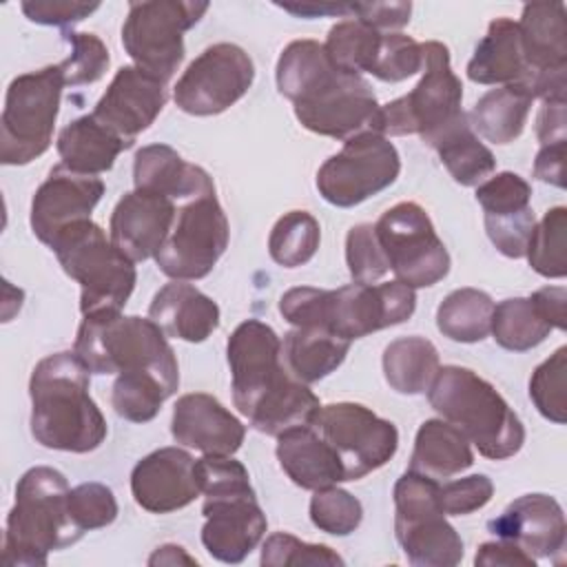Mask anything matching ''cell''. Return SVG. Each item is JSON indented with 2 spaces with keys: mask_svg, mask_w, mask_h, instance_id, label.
I'll use <instances>...</instances> for the list:
<instances>
[{
  "mask_svg": "<svg viewBox=\"0 0 567 567\" xmlns=\"http://www.w3.org/2000/svg\"><path fill=\"white\" fill-rule=\"evenodd\" d=\"M275 78L301 126L317 135L346 142L379 126L381 104L368 80L339 69L317 40L290 42L277 60Z\"/></svg>",
  "mask_w": 567,
  "mask_h": 567,
  "instance_id": "cell-1",
  "label": "cell"
},
{
  "mask_svg": "<svg viewBox=\"0 0 567 567\" xmlns=\"http://www.w3.org/2000/svg\"><path fill=\"white\" fill-rule=\"evenodd\" d=\"M226 357L233 403L255 430L279 436L290 427L312 425L321 403L308 383L295 379L281 363V341L268 323L259 319L239 323L228 337Z\"/></svg>",
  "mask_w": 567,
  "mask_h": 567,
  "instance_id": "cell-2",
  "label": "cell"
},
{
  "mask_svg": "<svg viewBox=\"0 0 567 567\" xmlns=\"http://www.w3.org/2000/svg\"><path fill=\"white\" fill-rule=\"evenodd\" d=\"M91 370L73 350L38 361L29 381L31 434L49 450L86 454L106 439V421L89 394Z\"/></svg>",
  "mask_w": 567,
  "mask_h": 567,
  "instance_id": "cell-3",
  "label": "cell"
},
{
  "mask_svg": "<svg viewBox=\"0 0 567 567\" xmlns=\"http://www.w3.org/2000/svg\"><path fill=\"white\" fill-rule=\"evenodd\" d=\"M414 308V288L396 279L388 284H348L337 290L297 286L279 299V312L295 328H326L348 341L403 323Z\"/></svg>",
  "mask_w": 567,
  "mask_h": 567,
  "instance_id": "cell-4",
  "label": "cell"
},
{
  "mask_svg": "<svg viewBox=\"0 0 567 567\" xmlns=\"http://www.w3.org/2000/svg\"><path fill=\"white\" fill-rule=\"evenodd\" d=\"M69 483L62 472L35 465L16 485V503L7 516L2 563L11 567H44L49 551L78 543L69 507Z\"/></svg>",
  "mask_w": 567,
  "mask_h": 567,
  "instance_id": "cell-5",
  "label": "cell"
},
{
  "mask_svg": "<svg viewBox=\"0 0 567 567\" xmlns=\"http://www.w3.org/2000/svg\"><path fill=\"white\" fill-rule=\"evenodd\" d=\"M197 478L204 494L202 543L221 563H241L266 534L248 470L233 456L206 454L197 458Z\"/></svg>",
  "mask_w": 567,
  "mask_h": 567,
  "instance_id": "cell-6",
  "label": "cell"
},
{
  "mask_svg": "<svg viewBox=\"0 0 567 567\" xmlns=\"http://www.w3.org/2000/svg\"><path fill=\"white\" fill-rule=\"evenodd\" d=\"M427 401L492 461L514 456L525 443L520 419L496 388L470 368H439L427 388Z\"/></svg>",
  "mask_w": 567,
  "mask_h": 567,
  "instance_id": "cell-7",
  "label": "cell"
},
{
  "mask_svg": "<svg viewBox=\"0 0 567 567\" xmlns=\"http://www.w3.org/2000/svg\"><path fill=\"white\" fill-rule=\"evenodd\" d=\"M73 352L91 374L151 372L173 392L179 388L175 352L153 319L122 312L86 315L78 328Z\"/></svg>",
  "mask_w": 567,
  "mask_h": 567,
  "instance_id": "cell-8",
  "label": "cell"
},
{
  "mask_svg": "<svg viewBox=\"0 0 567 567\" xmlns=\"http://www.w3.org/2000/svg\"><path fill=\"white\" fill-rule=\"evenodd\" d=\"M49 248L55 252L64 272L80 284L82 317L122 312L135 288V261L95 221L82 219L69 226Z\"/></svg>",
  "mask_w": 567,
  "mask_h": 567,
  "instance_id": "cell-9",
  "label": "cell"
},
{
  "mask_svg": "<svg viewBox=\"0 0 567 567\" xmlns=\"http://www.w3.org/2000/svg\"><path fill=\"white\" fill-rule=\"evenodd\" d=\"M66 86L58 64L11 80L0 117V162L24 166L47 153Z\"/></svg>",
  "mask_w": 567,
  "mask_h": 567,
  "instance_id": "cell-10",
  "label": "cell"
},
{
  "mask_svg": "<svg viewBox=\"0 0 567 567\" xmlns=\"http://www.w3.org/2000/svg\"><path fill=\"white\" fill-rule=\"evenodd\" d=\"M421 51L423 75L416 86L379 109L377 131L385 137L416 133L427 142L465 113L461 109L463 84L452 71L450 49L443 42L430 40L421 44Z\"/></svg>",
  "mask_w": 567,
  "mask_h": 567,
  "instance_id": "cell-11",
  "label": "cell"
},
{
  "mask_svg": "<svg viewBox=\"0 0 567 567\" xmlns=\"http://www.w3.org/2000/svg\"><path fill=\"white\" fill-rule=\"evenodd\" d=\"M439 485L412 470L394 483V536L416 567H454L463 558V540L445 520Z\"/></svg>",
  "mask_w": 567,
  "mask_h": 567,
  "instance_id": "cell-12",
  "label": "cell"
},
{
  "mask_svg": "<svg viewBox=\"0 0 567 567\" xmlns=\"http://www.w3.org/2000/svg\"><path fill=\"white\" fill-rule=\"evenodd\" d=\"M208 11V2H131L122 24V44L135 66L168 82L184 60V33Z\"/></svg>",
  "mask_w": 567,
  "mask_h": 567,
  "instance_id": "cell-13",
  "label": "cell"
},
{
  "mask_svg": "<svg viewBox=\"0 0 567 567\" xmlns=\"http://www.w3.org/2000/svg\"><path fill=\"white\" fill-rule=\"evenodd\" d=\"M374 233L396 281L410 288H427L450 272V252L419 204H394L379 217Z\"/></svg>",
  "mask_w": 567,
  "mask_h": 567,
  "instance_id": "cell-14",
  "label": "cell"
},
{
  "mask_svg": "<svg viewBox=\"0 0 567 567\" xmlns=\"http://www.w3.org/2000/svg\"><path fill=\"white\" fill-rule=\"evenodd\" d=\"M401 171L396 146L377 131L343 142L317 171L319 195L339 208H352L392 186Z\"/></svg>",
  "mask_w": 567,
  "mask_h": 567,
  "instance_id": "cell-15",
  "label": "cell"
},
{
  "mask_svg": "<svg viewBox=\"0 0 567 567\" xmlns=\"http://www.w3.org/2000/svg\"><path fill=\"white\" fill-rule=\"evenodd\" d=\"M228 237V219L215 190L197 195L177 208L173 228L155 255V264L175 281L202 279L226 252Z\"/></svg>",
  "mask_w": 567,
  "mask_h": 567,
  "instance_id": "cell-16",
  "label": "cell"
},
{
  "mask_svg": "<svg viewBox=\"0 0 567 567\" xmlns=\"http://www.w3.org/2000/svg\"><path fill=\"white\" fill-rule=\"evenodd\" d=\"M312 427L337 452L346 481H359L379 470L399 447L394 423L352 401L321 405Z\"/></svg>",
  "mask_w": 567,
  "mask_h": 567,
  "instance_id": "cell-17",
  "label": "cell"
},
{
  "mask_svg": "<svg viewBox=\"0 0 567 567\" xmlns=\"http://www.w3.org/2000/svg\"><path fill=\"white\" fill-rule=\"evenodd\" d=\"M255 80L250 55L230 42L204 49L182 73L173 89L179 111L188 115H217L239 102Z\"/></svg>",
  "mask_w": 567,
  "mask_h": 567,
  "instance_id": "cell-18",
  "label": "cell"
},
{
  "mask_svg": "<svg viewBox=\"0 0 567 567\" xmlns=\"http://www.w3.org/2000/svg\"><path fill=\"white\" fill-rule=\"evenodd\" d=\"M104 195V182L95 175H82L64 164L51 168L31 199V230L51 246L69 226L91 219L93 208Z\"/></svg>",
  "mask_w": 567,
  "mask_h": 567,
  "instance_id": "cell-19",
  "label": "cell"
},
{
  "mask_svg": "<svg viewBox=\"0 0 567 567\" xmlns=\"http://www.w3.org/2000/svg\"><path fill=\"white\" fill-rule=\"evenodd\" d=\"M197 461L182 447H159L146 454L131 472L135 503L151 514H168L193 503L202 489Z\"/></svg>",
  "mask_w": 567,
  "mask_h": 567,
  "instance_id": "cell-20",
  "label": "cell"
},
{
  "mask_svg": "<svg viewBox=\"0 0 567 567\" xmlns=\"http://www.w3.org/2000/svg\"><path fill=\"white\" fill-rule=\"evenodd\" d=\"M166 97V82L135 64H126L113 75L93 115L124 140L135 142L162 113Z\"/></svg>",
  "mask_w": 567,
  "mask_h": 567,
  "instance_id": "cell-21",
  "label": "cell"
},
{
  "mask_svg": "<svg viewBox=\"0 0 567 567\" xmlns=\"http://www.w3.org/2000/svg\"><path fill=\"white\" fill-rule=\"evenodd\" d=\"M487 529L501 538L518 545L534 558H551L565 554L567 523L563 507L554 496L525 494L512 501Z\"/></svg>",
  "mask_w": 567,
  "mask_h": 567,
  "instance_id": "cell-22",
  "label": "cell"
},
{
  "mask_svg": "<svg viewBox=\"0 0 567 567\" xmlns=\"http://www.w3.org/2000/svg\"><path fill=\"white\" fill-rule=\"evenodd\" d=\"M175 215L177 208L173 199L133 188L115 204L111 213V241L131 261L155 259L173 228Z\"/></svg>",
  "mask_w": 567,
  "mask_h": 567,
  "instance_id": "cell-23",
  "label": "cell"
},
{
  "mask_svg": "<svg viewBox=\"0 0 567 567\" xmlns=\"http://www.w3.org/2000/svg\"><path fill=\"white\" fill-rule=\"evenodd\" d=\"M171 434L179 445L204 454L233 456L244 443L246 427L213 394L190 392L173 408Z\"/></svg>",
  "mask_w": 567,
  "mask_h": 567,
  "instance_id": "cell-24",
  "label": "cell"
},
{
  "mask_svg": "<svg viewBox=\"0 0 567 567\" xmlns=\"http://www.w3.org/2000/svg\"><path fill=\"white\" fill-rule=\"evenodd\" d=\"M133 184L173 202H188L215 190L210 175L202 166L186 162L168 144H148L135 153Z\"/></svg>",
  "mask_w": 567,
  "mask_h": 567,
  "instance_id": "cell-25",
  "label": "cell"
},
{
  "mask_svg": "<svg viewBox=\"0 0 567 567\" xmlns=\"http://www.w3.org/2000/svg\"><path fill=\"white\" fill-rule=\"evenodd\" d=\"M153 319L168 337L202 343L219 326V306L186 281H171L159 288L148 306Z\"/></svg>",
  "mask_w": 567,
  "mask_h": 567,
  "instance_id": "cell-26",
  "label": "cell"
},
{
  "mask_svg": "<svg viewBox=\"0 0 567 567\" xmlns=\"http://www.w3.org/2000/svg\"><path fill=\"white\" fill-rule=\"evenodd\" d=\"M277 458L288 478L301 489H321L346 481L337 452L312 425H297L277 436Z\"/></svg>",
  "mask_w": 567,
  "mask_h": 567,
  "instance_id": "cell-27",
  "label": "cell"
},
{
  "mask_svg": "<svg viewBox=\"0 0 567 567\" xmlns=\"http://www.w3.org/2000/svg\"><path fill=\"white\" fill-rule=\"evenodd\" d=\"M518 33L527 64V82L536 75L567 69V24L563 2L525 4Z\"/></svg>",
  "mask_w": 567,
  "mask_h": 567,
  "instance_id": "cell-28",
  "label": "cell"
},
{
  "mask_svg": "<svg viewBox=\"0 0 567 567\" xmlns=\"http://www.w3.org/2000/svg\"><path fill=\"white\" fill-rule=\"evenodd\" d=\"M133 142L124 140L93 113L66 124L58 135L60 164L82 175H100L113 168L117 155Z\"/></svg>",
  "mask_w": 567,
  "mask_h": 567,
  "instance_id": "cell-29",
  "label": "cell"
},
{
  "mask_svg": "<svg viewBox=\"0 0 567 567\" xmlns=\"http://www.w3.org/2000/svg\"><path fill=\"white\" fill-rule=\"evenodd\" d=\"M467 78L476 84H527V64L520 49L518 22L496 18L489 22L487 33L476 44L467 62Z\"/></svg>",
  "mask_w": 567,
  "mask_h": 567,
  "instance_id": "cell-30",
  "label": "cell"
},
{
  "mask_svg": "<svg viewBox=\"0 0 567 567\" xmlns=\"http://www.w3.org/2000/svg\"><path fill=\"white\" fill-rule=\"evenodd\" d=\"M472 463L474 454L461 430L443 419H427L421 423L410 456L412 472L445 481L465 472Z\"/></svg>",
  "mask_w": 567,
  "mask_h": 567,
  "instance_id": "cell-31",
  "label": "cell"
},
{
  "mask_svg": "<svg viewBox=\"0 0 567 567\" xmlns=\"http://www.w3.org/2000/svg\"><path fill=\"white\" fill-rule=\"evenodd\" d=\"M350 343L326 328H292L281 341V357L295 379L315 383L343 363Z\"/></svg>",
  "mask_w": 567,
  "mask_h": 567,
  "instance_id": "cell-32",
  "label": "cell"
},
{
  "mask_svg": "<svg viewBox=\"0 0 567 567\" xmlns=\"http://www.w3.org/2000/svg\"><path fill=\"white\" fill-rule=\"evenodd\" d=\"M532 102L534 93L525 82L503 84L478 97L470 113V124L487 142L509 144L523 133Z\"/></svg>",
  "mask_w": 567,
  "mask_h": 567,
  "instance_id": "cell-33",
  "label": "cell"
},
{
  "mask_svg": "<svg viewBox=\"0 0 567 567\" xmlns=\"http://www.w3.org/2000/svg\"><path fill=\"white\" fill-rule=\"evenodd\" d=\"M425 144L439 153L443 166L461 186H478L496 168L492 151L474 133L467 113L447 124Z\"/></svg>",
  "mask_w": 567,
  "mask_h": 567,
  "instance_id": "cell-34",
  "label": "cell"
},
{
  "mask_svg": "<svg viewBox=\"0 0 567 567\" xmlns=\"http://www.w3.org/2000/svg\"><path fill=\"white\" fill-rule=\"evenodd\" d=\"M439 368V350L425 337H401L383 350L385 381L399 394L427 392Z\"/></svg>",
  "mask_w": 567,
  "mask_h": 567,
  "instance_id": "cell-35",
  "label": "cell"
},
{
  "mask_svg": "<svg viewBox=\"0 0 567 567\" xmlns=\"http://www.w3.org/2000/svg\"><path fill=\"white\" fill-rule=\"evenodd\" d=\"M494 301L478 288L452 290L436 310V328L458 343H476L489 334Z\"/></svg>",
  "mask_w": 567,
  "mask_h": 567,
  "instance_id": "cell-36",
  "label": "cell"
},
{
  "mask_svg": "<svg viewBox=\"0 0 567 567\" xmlns=\"http://www.w3.org/2000/svg\"><path fill=\"white\" fill-rule=\"evenodd\" d=\"M551 330V323L532 297H512L494 306L489 332L494 341L509 352H527L536 348Z\"/></svg>",
  "mask_w": 567,
  "mask_h": 567,
  "instance_id": "cell-37",
  "label": "cell"
},
{
  "mask_svg": "<svg viewBox=\"0 0 567 567\" xmlns=\"http://www.w3.org/2000/svg\"><path fill=\"white\" fill-rule=\"evenodd\" d=\"M381 31L361 22L359 18H348L337 22L326 38V51L330 60L348 73H370L381 47Z\"/></svg>",
  "mask_w": 567,
  "mask_h": 567,
  "instance_id": "cell-38",
  "label": "cell"
},
{
  "mask_svg": "<svg viewBox=\"0 0 567 567\" xmlns=\"http://www.w3.org/2000/svg\"><path fill=\"white\" fill-rule=\"evenodd\" d=\"M319 241V221L308 210H290L275 221L268 237V252L279 266L297 268L315 257Z\"/></svg>",
  "mask_w": 567,
  "mask_h": 567,
  "instance_id": "cell-39",
  "label": "cell"
},
{
  "mask_svg": "<svg viewBox=\"0 0 567 567\" xmlns=\"http://www.w3.org/2000/svg\"><path fill=\"white\" fill-rule=\"evenodd\" d=\"M175 392L151 372L117 374L111 392V403L117 416L131 423L153 421L162 403Z\"/></svg>",
  "mask_w": 567,
  "mask_h": 567,
  "instance_id": "cell-40",
  "label": "cell"
},
{
  "mask_svg": "<svg viewBox=\"0 0 567 567\" xmlns=\"http://www.w3.org/2000/svg\"><path fill=\"white\" fill-rule=\"evenodd\" d=\"M567 208L554 206L534 226L532 239L527 244L525 257L529 266L549 279H560L567 275Z\"/></svg>",
  "mask_w": 567,
  "mask_h": 567,
  "instance_id": "cell-41",
  "label": "cell"
},
{
  "mask_svg": "<svg viewBox=\"0 0 567 567\" xmlns=\"http://www.w3.org/2000/svg\"><path fill=\"white\" fill-rule=\"evenodd\" d=\"M565 372H567V348L560 346L549 359H545L529 379V399L536 410L554 421H567V399H565Z\"/></svg>",
  "mask_w": 567,
  "mask_h": 567,
  "instance_id": "cell-42",
  "label": "cell"
},
{
  "mask_svg": "<svg viewBox=\"0 0 567 567\" xmlns=\"http://www.w3.org/2000/svg\"><path fill=\"white\" fill-rule=\"evenodd\" d=\"M361 518L363 507L350 492L334 485L315 489L310 498V520L317 529L332 536H348L361 525Z\"/></svg>",
  "mask_w": 567,
  "mask_h": 567,
  "instance_id": "cell-43",
  "label": "cell"
},
{
  "mask_svg": "<svg viewBox=\"0 0 567 567\" xmlns=\"http://www.w3.org/2000/svg\"><path fill=\"white\" fill-rule=\"evenodd\" d=\"M62 35L71 44V55L58 64L66 86L97 82L111 62L106 44L95 33L64 31Z\"/></svg>",
  "mask_w": 567,
  "mask_h": 567,
  "instance_id": "cell-44",
  "label": "cell"
},
{
  "mask_svg": "<svg viewBox=\"0 0 567 567\" xmlns=\"http://www.w3.org/2000/svg\"><path fill=\"white\" fill-rule=\"evenodd\" d=\"M264 567H290V565H343V558L328 545L303 543L292 534H270L261 547Z\"/></svg>",
  "mask_w": 567,
  "mask_h": 567,
  "instance_id": "cell-45",
  "label": "cell"
},
{
  "mask_svg": "<svg viewBox=\"0 0 567 567\" xmlns=\"http://www.w3.org/2000/svg\"><path fill=\"white\" fill-rule=\"evenodd\" d=\"M423 66L421 44L399 31L383 33L379 55L372 66V75L381 82H401L419 73Z\"/></svg>",
  "mask_w": 567,
  "mask_h": 567,
  "instance_id": "cell-46",
  "label": "cell"
},
{
  "mask_svg": "<svg viewBox=\"0 0 567 567\" xmlns=\"http://www.w3.org/2000/svg\"><path fill=\"white\" fill-rule=\"evenodd\" d=\"M346 264L354 284H374L390 270L372 224H357L348 230Z\"/></svg>",
  "mask_w": 567,
  "mask_h": 567,
  "instance_id": "cell-47",
  "label": "cell"
},
{
  "mask_svg": "<svg viewBox=\"0 0 567 567\" xmlns=\"http://www.w3.org/2000/svg\"><path fill=\"white\" fill-rule=\"evenodd\" d=\"M532 186L516 173L503 171L476 188V202L485 215H512L532 208Z\"/></svg>",
  "mask_w": 567,
  "mask_h": 567,
  "instance_id": "cell-48",
  "label": "cell"
},
{
  "mask_svg": "<svg viewBox=\"0 0 567 567\" xmlns=\"http://www.w3.org/2000/svg\"><path fill=\"white\" fill-rule=\"evenodd\" d=\"M69 507L73 523L84 534L100 529L117 518V501L102 483H82L69 492Z\"/></svg>",
  "mask_w": 567,
  "mask_h": 567,
  "instance_id": "cell-49",
  "label": "cell"
},
{
  "mask_svg": "<svg viewBox=\"0 0 567 567\" xmlns=\"http://www.w3.org/2000/svg\"><path fill=\"white\" fill-rule=\"evenodd\" d=\"M534 226L536 217L532 208L512 215H485V230L489 241L501 255L512 259L525 257Z\"/></svg>",
  "mask_w": 567,
  "mask_h": 567,
  "instance_id": "cell-50",
  "label": "cell"
},
{
  "mask_svg": "<svg viewBox=\"0 0 567 567\" xmlns=\"http://www.w3.org/2000/svg\"><path fill=\"white\" fill-rule=\"evenodd\" d=\"M494 483L485 474L447 481L439 485V501L445 516H465L489 503Z\"/></svg>",
  "mask_w": 567,
  "mask_h": 567,
  "instance_id": "cell-51",
  "label": "cell"
},
{
  "mask_svg": "<svg viewBox=\"0 0 567 567\" xmlns=\"http://www.w3.org/2000/svg\"><path fill=\"white\" fill-rule=\"evenodd\" d=\"M22 13L35 22L47 27H66L89 18L95 9H100V2H71V0H27L20 4Z\"/></svg>",
  "mask_w": 567,
  "mask_h": 567,
  "instance_id": "cell-52",
  "label": "cell"
},
{
  "mask_svg": "<svg viewBox=\"0 0 567 567\" xmlns=\"http://www.w3.org/2000/svg\"><path fill=\"white\" fill-rule=\"evenodd\" d=\"M410 2H352V16L381 33H392L410 22Z\"/></svg>",
  "mask_w": 567,
  "mask_h": 567,
  "instance_id": "cell-53",
  "label": "cell"
},
{
  "mask_svg": "<svg viewBox=\"0 0 567 567\" xmlns=\"http://www.w3.org/2000/svg\"><path fill=\"white\" fill-rule=\"evenodd\" d=\"M481 567H534L536 558L509 540L483 543L474 556Z\"/></svg>",
  "mask_w": 567,
  "mask_h": 567,
  "instance_id": "cell-54",
  "label": "cell"
},
{
  "mask_svg": "<svg viewBox=\"0 0 567 567\" xmlns=\"http://www.w3.org/2000/svg\"><path fill=\"white\" fill-rule=\"evenodd\" d=\"M534 177L556 188H565V142L540 146L534 159Z\"/></svg>",
  "mask_w": 567,
  "mask_h": 567,
  "instance_id": "cell-55",
  "label": "cell"
},
{
  "mask_svg": "<svg viewBox=\"0 0 567 567\" xmlns=\"http://www.w3.org/2000/svg\"><path fill=\"white\" fill-rule=\"evenodd\" d=\"M536 135L540 146L567 142L565 140V102H543L536 117Z\"/></svg>",
  "mask_w": 567,
  "mask_h": 567,
  "instance_id": "cell-56",
  "label": "cell"
},
{
  "mask_svg": "<svg viewBox=\"0 0 567 567\" xmlns=\"http://www.w3.org/2000/svg\"><path fill=\"white\" fill-rule=\"evenodd\" d=\"M532 299L536 301L540 312L547 317L551 328H558V330L567 328V315H565L567 290L563 286H545L532 292Z\"/></svg>",
  "mask_w": 567,
  "mask_h": 567,
  "instance_id": "cell-57",
  "label": "cell"
},
{
  "mask_svg": "<svg viewBox=\"0 0 567 567\" xmlns=\"http://www.w3.org/2000/svg\"><path fill=\"white\" fill-rule=\"evenodd\" d=\"M279 9L299 18H323V16H352V2H277Z\"/></svg>",
  "mask_w": 567,
  "mask_h": 567,
  "instance_id": "cell-58",
  "label": "cell"
},
{
  "mask_svg": "<svg viewBox=\"0 0 567 567\" xmlns=\"http://www.w3.org/2000/svg\"><path fill=\"white\" fill-rule=\"evenodd\" d=\"M148 565H197V560L190 558L179 545H162L153 551Z\"/></svg>",
  "mask_w": 567,
  "mask_h": 567,
  "instance_id": "cell-59",
  "label": "cell"
}]
</instances>
